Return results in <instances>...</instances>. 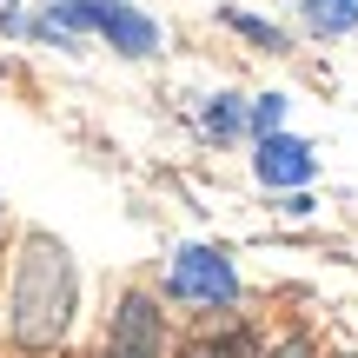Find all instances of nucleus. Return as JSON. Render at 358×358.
<instances>
[{
	"label": "nucleus",
	"mask_w": 358,
	"mask_h": 358,
	"mask_svg": "<svg viewBox=\"0 0 358 358\" xmlns=\"http://www.w3.org/2000/svg\"><path fill=\"white\" fill-rule=\"evenodd\" d=\"M206 127H213V133H239V106H232V93H219V100L206 106Z\"/></svg>",
	"instance_id": "nucleus-10"
},
{
	"label": "nucleus",
	"mask_w": 358,
	"mask_h": 358,
	"mask_svg": "<svg viewBox=\"0 0 358 358\" xmlns=\"http://www.w3.org/2000/svg\"><path fill=\"white\" fill-rule=\"evenodd\" d=\"M266 358H319V352H312V338H306V332H285Z\"/></svg>",
	"instance_id": "nucleus-11"
},
{
	"label": "nucleus",
	"mask_w": 358,
	"mask_h": 358,
	"mask_svg": "<svg viewBox=\"0 0 358 358\" xmlns=\"http://www.w3.org/2000/svg\"><path fill=\"white\" fill-rule=\"evenodd\" d=\"M312 34H352L358 27V0H299Z\"/></svg>",
	"instance_id": "nucleus-7"
},
{
	"label": "nucleus",
	"mask_w": 358,
	"mask_h": 358,
	"mask_svg": "<svg viewBox=\"0 0 358 358\" xmlns=\"http://www.w3.org/2000/svg\"><path fill=\"white\" fill-rule=\"evenodd\" d=\"M226 27H239L245 40H259V47H272V53L285 47V40H279V27H266V20H252V13H226Z\"/></svg>",
	"instance_id": "nucleus-8"
},
{
	"label": "nucleus",
	"mask_w": 358,
	"mask_h": 358,
	"mask_svg": "<svg viewBox=\"0 0 358 358\" xmlns=\"http://www.w3.org/2000/svg\"><path fill=\"white\" fill-rule=\"evenodd\" d=\"M279 120H285V93H266V100L252 106V127H259V140H272V133H279Z\"/></svg>",
	"instance_id": "nucleus-9"
},
{
	"label": "nucleus",
	"mask_w": 358,
	"mask_h": 358,
	"mask_svg": "<svg viewBox=\"0 0 358 358\" xmlns=\"http://www.w3.org/2000/svg\"><path fill=\"white\" fill-rule=\"evenodd\" d=\"M166 292L186 299V306H232L239 299V272L213 245H179L173 266H166Z\"/></svg>",
	"instance_id": "nucleus-3"
},
{
	"label": "nucleus",
	"mask_w": 358,
	"mask_h": 358,
	"mask_svg": "<svg viewBox=\"0 0 358 358\" xmlns=\"http://www.w3.org/2000/svg\"><path fill=\"white\" fill-rule=\"evenodd\" d=\"M34 34L60 40V47H73V34H100V40H113L127 60L159 53V27L146 20L140 7H127V0H73V7H53L47 20H34Z\"/></svg>",
	"instance_id": "nucleus-2"
},
{
	"label": "nucleus",
	"mask_w": 358,
	"mask_h": 358,
	"mask_svg": "<svg viewBox=\"0 0 358 358\" xmlns=\"http://www.w3.org/2000/svg\"><path fill=\"white\" fill-rule=\"evenodd\" d=\"M312 166H319L312 146L292 140V133H272V140H259V153H252V173L266 179V186H306Z\"/></svg>",
	"instance_id": "nucleus-5"
},
{
	"label": "nucleus",
	"mask_w": 358,
	"mask_h": 358,
	"mask_svg": "<svg viewBox=\"0 0 358 358\" xmlns=\"http://www.w3.org/2000/svg\"><path fill=\"white\" fill-rule=\"evenodd\" d=\"M186 358H266V352H259V338L245 325H226V332H206Z\"/></svg>",
	"instance_id": "nucleus-6"
},
{
	"label": "nucleus",
	"mask_w": 358,
	"mask_h": 358,
	"mask_svg": "<svg viewBox=\"0 0 358 358\" xmlns=\"http://www.w3.org/2000/svg\"><path fill=\"white\" fill-rule=\"evenodd\" d=\"M73 259L53 232H27L7 285V332L20 352H53L73 325Z\"/></svg>",
	"instance_id": "nucleus-1"
},
{
	"label": "nucleus",
	"mask_w": 358,
	"mask_h": 358,
	"mask_svg": "<svg viewBox=\"0 0 358 358\" xmlns=\"http://www.w3.org/2000/svg\"><path fill=\"white\" fill-rule=\"evenodd\" d=\"M100 358H166V312L153 292H127L113 306V332H106Z\"/></svg>",
	"instance_id": "nucleus-4"
}]
</instances>
